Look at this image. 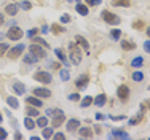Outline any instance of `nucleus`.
Wrapping results in <instances>:
<instances>
[{"instance_id": "obj_15", "label": "nucleus", "mask_w": 150, "mask_h": 140, "mask_svg": "<svg viewBox=\"0 0 150 140\" xmlns=\"http://www.w3.org/2000/svg\"><path fill=\"white\" fill-rule=\"evenodd\" d=\"M26 102H27V105H34V107H37V108L43 107V100L40 97H37V96H29V97H26Z\"/></svg>"}, {"instance_id": "obj_46", "label": "nucleus", "mask_w": 150, "mask_h": 140, "mask_svg": "<svg viewBox=\"0 0 150 140\" xmlns=\"http://www.w3.org/2000/svg\"><path fill=\"white\" fill-rule=\"evenodd\" d=\"M56 112H58V108H48V110H46V116H54V113Z\"/></svg>"}, {"instance_id": "obj_20", "label": "nucleus", "mask_w": 150, "mask_h": 140, "mask_svg": "<svg viewBox=\"0 0 150 140\" xmlns=\"http://www.w3.org/2000/svg\"><path fill=\"white\" fill-rule=\"evenodd\" d=\"M54 54L58 56V59L64 64V65H69V59H67V56L64 54V51L61 48H54Z\"/></svg>"}, {"instance_id": "obj_30", "label": "nucleus", "mask_w": 150, "mask_h": 140, "mask_svg": "<svg viewBox=\"0 0 150 140\" xmlns=\"http://www.w3.org/2000/svg\"><path fill=\"white\" fill-rule=\"evenodd\" d=\"M24 126H26V129H29V131H32V129H35V121L32 120V116H26L24 118Z\"/></svg>"}, {"instance_id": "obj_55", "label": "nucleus", "mask_w": 150, "mask_h": 140, "mask_svg": "<svg viewBox=\"0 0 150 140\" xmlns=\"http://www.w3.org/2000/svg\"><path fill=\"white\" fill-rule=\"evenodd\" d=\"M145 32H147V37H149V38H150V26H149V27H147V29H145Z\"/></svg>"}, {"instance_id": "obj_26", "label": "nucleus", "mask_w": 150, "mask_h": 140, "mask_svg": "<svg viewBox=\"0 0 150 140\" xmlns=\"http://www.w3.org/2000/svg\"><path fill=\"white\" fill-rule=\"evenodd\" d=\"M26 115H27V116H32V118H37L38 116V115H40V112H38V108H37V107H34V105H27L26 107Z\"/></svg>"}, {"instance_id": "obj_16", "label": "nucleus", "mask_w": 150, "mask_h": 140, "mask_svg": "<svg viewBox=\"0 0 150 140\" xmlns=\"http://www.w3.org/2000/svg\"><path fill=\"white\" fill-rule=\"evenodd\" d=\"M18 11H19V5L18 3H8L5 6V14H8V16H16Z\"/></svg>"}, {"instance_id": "obj_43", "label": "nucleus", "mask_w": 150, "mask_h": 140, "mask_svg": "<svg viewBox=\"0 0 150 140\" xmlns=\"http://www.w3.org/2000/svg\"><path fill=\"white\" fill-rule=\"evenodd\" d=\"M48 67H50V69H53V70H59V69H61V64H59V62H54V61H51V62L48 64Z\"/></svg>"}, {"instance_id": "obj_13", "label": "nucleus", "mask_w": 150, "mask_h": 140, "mask_svg": "<svg viewBox=\"0 0 150 140\" xmlns=\"http://www.w3.org/2000/svg\"><path fill=\"white\" fill-rule=\"evenodd\" d=\"M66 127H67V131H69V132L78 131V127H80V120H77V118H70V120H67Z\"/></svg>"}, {"instance_id": "obj_53", "label": "nucleus", "mask_w": 150, "mask_h": 140, "mask_svg": "<svg viewBox=\"0 0 150 140\" xmlns=\"http://www.w3.org/2000/svg\"><path fill=\"white\" fill-rule=\"evenodd\" d=\"M94 132H96V134H101V127H99V126H94Z\"/></svg>"}, {"instance_id": "obj_51", "label": "nucleus", "mask_w": 150, "mask_h": 140, "mask_svg": "<svg viewBox=\"0 0 150 140\" xmlns=\"http://www.w3.org/2000/svg\"><path fill=\"white\" fill-rule=\"evenodd\" d=\"M15 139H18V140H21V139H23V134H21V132H15Z\"/></svg>"}, {"instance_id": "obj_39", "label": "nucleus", "mask_w": 150, "mask_h": 140, "mask_svg": "<svg viewBox=\"0 0 150 140\" xmlns=\"http://www.w3.org/2000/svg\"><path fill=\"white\" fill-rule=\"evenodd\" d=\"M38 34V27H32V29H29V30H27V38H32V37H35V35Z\"/></svg>"}, {"instance_id": "obj_37", "label": "nucleus", "mask_w": 150, "mask_h": 140, "mask_svg": "<svg viewBox=\"0 0 150 140\" xmlns=\"http://www.w3.org/2000/svg\"><path fill=\"white\" fill-rule=\"evenodd\" d=\"M131 78H133V81H136V83H141V81L144 80V73H142V72H134V73L131 75Z\"/></svg>"}, {"instance_id": "obj_23", "label": "nucleus", "mask_w": 150, "mask_h": 140, "mask_svg": "<svg viewBox=\"0 0 150 140\" xmlns=\"http://www.w3.org/2000/svg\"><path fill=\"white\" fill-rule=\"evenodd\" d=\"M6 103H8V107L10 108H19V100H18L15 96H8V97H6Z\"/></svg>"}, {"instance_id": "obj_11", "label": "nucleus", "mask_w": 150, "mask_h": 140, "mask_svg": "<svg viewBox=\"0 0 150 140\" xmlns=\"http://www.w3.org/2000/svg\"><path fill=\"white\" fill-rule=\"evenodd\" d=\"M34 96H37V97H40V99H50L51 97V91H50L48 88H35L34 89Z\"/></svg>"}, {"instance_id": "obj_17", "label": "nucleus", "mask_w": 150, "mask_h": 140, "mask_svg": "<svg viewBox=\"0 0 150 140\" xmlns=\"http://www.w3.org/2000/svg\"><path fill=\"white\" fill-rule=\"evenodd\" d=\"M75 11L80 14V16H88L90 14V8H88V5H83L81 2H78L75 5Z\"/></svg>"}, {"instance_id": "obj_31", "label": "nucleus", "mask_w": 150, "mask_h": 140, "mask_svg": "<svg viewBox=\"0 0 150 140\" xmlns=\"http://www.w3.org/2000/svg\"><path fill=\"white\" fill-rule=\"evenodd\" d=\"M30 40H32V42H34V43H38V45H42V46H43V48H46V49H48V48H50V45H48V42H46V40H45V38H42V37H37V35H35V37H32V38H30Z\"/></svg>"}, {"instance_id": "obj_27", "label": "nucleus", "mask_w": 150, "mask_h": 140, "mask_svg": "<svg viewBox=\"0 0 150 140\" xmlns=\"http://www.w3.org/2000/svg\"><path fill=\"white\" fill-rule=\"evenodd\" d=\"M53 134H54V127H53V126H51V127L45 126L43 131H42V137H43V139H51Z\"/></svg>"}, {"instance_id": "obj_14", "label": "nucleus", "mask_w": 150, "mask_h": 140, "mask_svg": "<svg viewBox=\"0 0 150 140\" xmlns=\"http://www.w3.org/2000/svg\"><path fill=\"white\" fill-rule=\"evenodd\" d=\"M11 89H13V92H15L16 96L26 94V86H24V83H21V81H15V83L11 84Z\"/></svg>"}, {"instance_id": "obj_8", "label": "nucleus", "mask_w": 150, "mask_h": 140, "mask_svg": "<svg viewBox=\"0 0 150 140\" xmlns=\"http://www.w3.org/2000/svg\"><path fill=\"white\" fill-rule=\"evenodd\" d=\"M64 123H66V115H64V112L61 108H58V112H56L54 116H53V127L58 129V127L62 126Z\"/></svg>"}, {"instance_id": "obj_42", "label": "nucleus", "mask_w": 150, "mask_h": 140, "mask_svg": "<svg viewBox=\"0 0 150 140\" xmlns=\"http://www.w3.org/2000/svg\"><path fill=\"white\" fill-rule=\"evenodd\" d=\"M85 2L88 3V6H98L102 3V0H85Z\"/></svg>"}, {"instance_id": "obj_3", "label": "nucleus", "mask_w": 150, "mask_h": 140, "mask_svg": "<svg viewBox=\"0 0 150 140\" xmlns=\"http://www.w3.org/2000/svg\"><path fill=\"white\" fill-rule=\"evenodd\" d=\"M23 35H24L23 29L18 27L16 24H13V26L8 29V32L5 34V37L8 38V40H11V42H16V40H21V38H23Z\"/></svg>"}, {"instance_id": "obj_25", "label": "nucleus", "mask_w": 150, "mask_h": 140, "mask_svg": "<svg viewBox=\"0 0 150 140\" xmlns=\"http://www.w3.org/2000/svg\"><path fill=\"white\" fill-rule=\"evenodd\" d=\"M112 6H123V8H129L131 0H112Z\"/></svg>"}, {"instance_id": "obj_18", "label": "nucleus", "mask_w": 150, "mask_h": 140, "mask_svg": "<svg viewBox=\"0 0 150 140\" xmlns=\"http://www.w3.org/2000/svg\"><path fill=\"white\" fill-rule=\"evenodd\" d=\"M107 102V96L104 94V92H101V94H98L94 99H93V103H94L96 107H104Z\"/></svg>"}, {"instance_id": "obj_58", "label": "nucleus", "mask_w": 150, "mask_h": 140, "mask_svg": "<svg viewBox=\"0 0 150 140\" xmlns=\"http://www.w3.org/2000/svg\"><path fill=\"white\" fill-rule=\"evenodd\" d=\"M2 121H3V116H2V113H0V123H2Z\"/></svg>"}, {"instance_id": "obj_32", "label": "nucleus", "mask_w": 150, "mask_h": 140, "mask_svg": "<svg viewBox=\"0 0 150 140\" xmlns=\"http://www.w3.org/2000/svg\"><path fill=\"white\" fill-rule=\"evenodd\" d=\"M91 103H93V97H91V96H86V97H83L80 100V107H81V108H88Z\"/></svg>"}, {"instance_id": "obj_10", "label": "nucleus", "mask_w": 150, "mask_h": 140, "mask_svg": "<svg viewBox=\"0 0 150 140\" xmlns=\"http://www.w3.org/2000/svg\"><path fill=\"white\" fill-rule=\"evenodd\" d=\"M131 135L128 132H125L123 129H110V139H125L128 140Z\"/></svg>"}, {"instance_id": "obj_36", "label": "nucleus", "mask_w": 150, "mask_h": 140, "mask_svg": "<svg viewBox=\"0 0 150 140\" xmlns=\"http://www.w3.org/2000/svg\"><path fill=\"white\" fill-rule=\"evenodd\" d=\"M18 5H19V8H23L24 11H29V10L32 8V3L29 2V0H23V2H19Z\"/></svg>"}, {"instance_id": "obj_22", "label": "nucleus", "mask_w": 150, "mask_h": 140, "mask_svg": "<svg viewBox=\"0 0 150 140\" xmlns=\"http://www.w3.org/2000/svg\"><path fill=\"white\" fill-rule=\"evenodd\" d=\"M144 115H145V112H142V110H141V113H137L134 118H131V120L128 121V124H129V126H136V124H139L142 120H144Z\"/></svg>"}, {"instance_id": "obj_48", "label": "nucleus", "mask_w": 150, "mask_h": 140, "mask_svg": "<svg viewBox=\"0 0 150 140\" xmlns=\"http://www.w3.org/2000/svg\"><path fill=\"white\" fill-rule=\"evenodd\" d=\"M144 51H145V53H149V54H150V40L144 42Z\"/></svg>"}, {"instance_id": "obj_56", "label": "nucleus", "mask_w": 150, "mask_h": 140, "mask_svg": "<svg viewBox=\"0 0 150 140\" xmlns=\"http://www.w3.org/2000/svg\"><path fill=\"white\" fill-rule=\"evenodd\" d=\"M3 38H5V34H2V32H0V40H3Z\"/></svg>"}, {"instance_id": "obj_52", "label": "nucleus", "mask_w": 150, "mask_h": 140, "mask_svg": "<svg viewBox=\"0 0 150 140\" xmlns=\"http://www.w3.org/2000/svg\"><path fill=\"white\" fill-rule=\"evenodd\" d=\"M3 23H5V14H3V13H0V26H2Z\"/></svg>"}, {"instance_id": "obj_9", "label": "nucleus", "mask_w": 150, "mask_h": 140, "mask_svg": "<svg viewBox=\"0 0 150 140\" xmlns=\"http://www.w3.org/2000/svg\"><path fill=\"white\" fill-rule=\"evenodd\" d=\"M129 88H128L126 84H120L118 89H117V96H118L120 100H128L129 99Z\"/></svg>"}, {"instance_id": "obj_38", "label": "nucleus", "mask_w": 150, "mask_h": 140, "mask_svg": "<svg viewBox=\"0 0 150 140\" xmlns=\"http://www.w3.org/2000/svg\"><path fill=\"white\" fill-rule=\"evenodd\" d=\"M8 49H10L8 43H0V57H2V56H5Z\"/></svg>"}, {"instance_id": "obj_50", "label": "nucleus", "mask_w": 150, "mask_h": 140, "mask_svg": "<svg viewBox=\"0 0 150 140\" xmlns=\"http://www.w3.org/2000/svg\"><path fill=\"white\" fill-rule=\"evenodd\" d=\"M94 118H96L98 121H104V120H105V115H102V113H96V115H94Z\"/></svg>"}, {"instance_id": "obj_54", "label": "nucleus", "mask_w": 150, "mask_h": 140, "mask_svg": "<svg viewBox=\"0 0 150 140\" xmlns=\"http://www.w3.org/2000/svg\"><path fill=\"white\" fill-rule=\"evenodd\" d=\"M46 32H48V26H43L42 27V34H46Z\"/></svg>"}, {"instance_id": "obj_49", "label": "nucleus", "mask_w": 150, "mask_h": 140, "mask_svg": "<svg viewBox=\"0 0 150 140\" xmlns=\"http://www.w3.org/2000/svg\"><path fill=\"white\" fill-rule=\"evenodd\" d=\"M53 135H54V139H58V140H64V139H66V135H64L62 132H56V134H53Z\"/></svg>"}, {"instance_id": "obj_28", "label": "nucleus", "mask_w": 150, "mask_h": 140, "mask_svg": "<svg viewBox=\"0 0 150 140\" xmlns=\"http://www.w3.org/2000/svg\"><path fill=\"white\" fill-rule=\"evenodd\" d=\"M142 65H144V57L142 56H137L131 61V67H134V69H139V67H142Z\"/></svg>"}, {"instance_id": "obj_44", "label": "nucleus", "mask_w": 150, "mask_h": 140, "mask_svg": "<svg viewBox=\"0 0 150 140\" xmlns=\"http://www.w3.org/2000/svg\"><path fill=\"white\" fill-rule=\"evenodd\" d=\"M67 97H69V100H74V102H78V100H80V94H78V92H74V94H69Z\"/></svg>"}, {"instance_id": "obj_1", "label": "nucleus", "mask_w": 150, "mask_h": 140, "mask_svg": "<svg viewBox=\"0 0 150 140\" xmlns=\"http://www.w3.org/2000/svg\"><path fill=\"white\" fill-rule=\"evenodd\" d=\"M69 49H70V53H69V61L74 64V65H80L81 59H83L80 46H78L75 42H70V43H69Z\"/></svg>"}, {"instance_id": "obj_2", "label": "nucleus", "mask_w": 150, "mask_h": 140, "mask_svg": "<svg viewBox=\"0 0 150 140\" xmlns=\"http://www.w3.org/2000/svg\"><path fill=\"white\" fill-rule=\"evenodd\" d=\"M101 18H102V21H104V23L110 24V26H118V24L121 23V19H120L118 14L109 11V10H104V11L101 13Z\"/></svg>"}, {"instance_id": "obj_40", "label": "nucleus", "mask_w": 150, "mask_h": 140, "mask_svg": "<svg viewBox=\"0 0 150 140\" xmlns=\"http://www.w3.org/2000/svg\"><path fill=\"white\" fill-rule=\"evenodd\" d=\"M59 23L61 24H69L70 23V16L69 14H62V16L59 18Z\"/></svg>"}, {"instance_id": "obj_34", "label": "nucleus", "mask_w": 150, "mask_h": 140, "mask_svg": "<svg viewBox=\"0 0 150 140\" xmlns=\"http://www.w3.org/2000/svg\"><path fill=\"white\" fill-rule=\"evenodd\" d=\"M51 32H53L54 35L62 34V32H66V27H62L61 24H53V26H51Z\"/></svg>"}, {"instance_id": "obj_41", "label": "nucleus", "mask_w": 150, "mask_h": 140, "mask_svg": "<svg viewBox=\"0 0 150 140\" xmlns=\"http://www.w3.org/2000/svg\"><path fill=\"white\" fill-rule=\"evenodd\" d=\"M133 27L136 29V30H142V29H144V23H142V21H134Z\"/></svg>"}, {"instance_id": "obj_24", "label": "nucleus", "mask_w": 150, "mask_h": 140, "mask_svg": "<svg viewBox=\"0 0 150 140\" xmlns=\"http://www.w3.org/2000/svg\"><path fill=\"white\" fill-rule=\"evenodd\" d=\"M120 45H121V49H123V51H131V49L136 48V43L134 42H128V40H121Z\"/></svg>"}, {"instance_id": "obj_4", "label": "nucleus", "mask_w": 150, "mask_h": 140, "mask_svg": "<svg viewBox=\"0 0 150 140\" xmlns=\"http://www.w3.org/2000/svg\"><path fill=\"white\" fill-rule=\"evenodd\" d=\"M24 49H26V45H24V43H18L16 46H13L11 49H8V51H6V56H8V59L16 61L18 57L23 56Z\"/></svg>"}, {"instance_id": "obj_45", "label": "nucleus", "mask_w": 150, "mask_h": 140, "mask_svg": "<svg viewBox=\"0 0 150 140\" xmlns=\"http://www.w3.org/2000/svg\"><path fill=\"white\" fill-rule=\"evenodd\" d=\"M6 137H8V132H6L3 127H0V140H5Z\"/></svg>"}, {"instance_id": "obj_21", "label": "nucleus", "mask_w": 150, "mask_h": 140, "mask_svg": "<svg viewBox=\"0 0 150 140\" xmlns=\"http://www.w3.org/2000/svg\"><path fill=\"white\" fill-rule=\"evenodd\" d=\"M23 61H24V64H26V65H32V64L38 62V59H37L34 54H32V53H26V54H24V57H23Z\"/></svg>"}, {"instance_id": "obj_35", "label": "nucleus", "mask_w": 150, "mask_h": 140, "mask_svg": "<svg viewBox=\"0 0 150 140\" xmlns=\"http://www.w3.org/2000/svg\"><path fill=\"white\" fill-rule=\"evenodd\" d=\"M110 37H112V40L118 42L121 38V30L120 29H112V30H110Z\"/></svg>"}, {"instance_id": "obj_57", "label": "nucleus", "mask_w": 150, "mask_h": 140, "mask_svg": "<svg viewBox=\"0 0 150 140\" xmlns=\"http://www.w3.org/2000/svg\"><path fill=\"white\" fill-rule=\"evenodd\" d=\"M67 2H77V3H78V2H80V0H67Z\"/></svg>"}, {"instance_id": "obj_33", "label": "nucleus", "mask_w": 150, "mask_h": 140, "mask_svg": "<svg viewBox=\"0 0 150 140\" xmlns=\"http://www.w3.org/2000/svg\"><path fill=\"white\" fill-rule=\"evenodd\" d=\"M59 77H61V80H62V81H69L70 80V72L67 69H61L59 70Z\"/></svg>"}, {"instance_id": "obj_12", "label": "nucleus", "mask_w": 150, "mask_h": 140, "mask_svg": "<svg viewBox=\"0 0 150 140\" xmlns=\"http://www.w3.org/2000/svg\"><path fill=\"white\" fill-rule=\"evenodd\" d=\"M75 43H77L78 46H81L86 54H90V43H88V40L85 37H81V35H75Z\"/></svg>"}, {"instance_id": "obj_6", "label": "nucleus", "mask_w": 150, "mask_h": 140, "mask_svg": "<svg viewBox=\"0 0 150 140\" xmlns=\"http://www.w3.org/2000/svg\"><path fill=\"white\" fill-rule=\"evenodd\" d=\"M29 53H32L38 61H42V59L46 57V48H43V46L38 45V43H32V45L29 46Z\"/></svg>"}, {"instance_id": "obj_5", "label": "nucleus", "mask_w": 150, "mask_h": 140, "mask_svg": "<svg viewBox=\"0 0 150 140\" xmlns=\"http://www.w3.org/2000/svg\"><path fill=\"white\" fill-rule=\"evenodd\" d=\"M34 80L38 81V83H42V84H50L53 81V77H51V73L46 72V70H38L34 73Z\"/></svg>"}, {"instance_id": "obj_59", "label": "nucleus", "mask_w": 150, "mask_h": 140, "mask_svg": "<svg viewBox=\"0 0 150 140\" xmlns=\"http://www.w3.org/2000/svg\"><path fill=\"white\" fill-rule=\"evenodd\" d=\"M149 89H150V86H149Z\"/></svg>"}, {"instance_id": "obj_29", "label": "nucleus", "mask_w": 150, "mask_h": 140, "mask_svg": "<svg viewBox=\"0 0 150 140\" xmlns=\"http://www.w3.org/2000/svg\"><path fill=\"white\" fill-rule=\"evenodd\" d=\"M35 124H37L38 127L43 129L45 126H48V116H40V115H38V116H37V121H35Z\"/></svg>"}, {"instance_id": "obj_47", "label": "nucleus", "mask_w": 150, "mask_h": 140, "mask_svg": "<svg viewBox=\"0 0 150 140\" xmlns=\"http://www.w3.org/2000/svg\"><path fill=\"white\" fill-rule=\"evenodd\" d=\"M110 120H113V121H123V120H126V116H125V115H120V116H110Z\"/></svg>"}, {"instance_id": "obj_19", "label": "nucleus", "mask_w": 150, "mask_h": 140, "mask_svg": "<svg viewBox=\"0 0 150 140\" xmlns=\"http://www.w3.org/2000/svg\"><path fill=\"white\" fill-rule=\"evenodd\" d=\"M78 135H80V137H83V139H90V137H93V129L88 127V126L78 127Z\"/></svg>"}, {"instance_id": "obj_7", "label": "nucleus", "mask_w": 150, "mask_h": 140, "mask_svg": "<svg viewBox=\"0 0 150 140\" xmlns=\"http://www.w3.org/2000/svg\"><path fill=\"white\" fill-rule=\"evenodd\" d=\"M88 83H90V75L81 73L80 77L77 78V81H75V88H77L78 91H85V89L88 88Z\"/></svg>"}]
</instances>
